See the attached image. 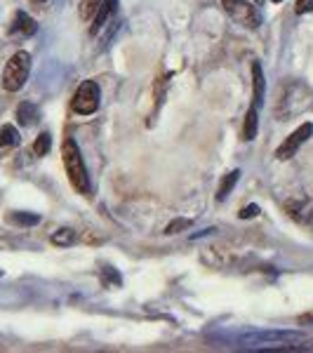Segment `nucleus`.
Here are the masks:
<instances>
[{
	"instance_id": "obj_1",
	"label": "nucleus",
	"mask_w": 313,
	"mask_h": 353,
	"mask_svg": "<svg viewBox=\"0 0 313 353\" xmlns=\"http://www.w3.org/2000/svg\"><path fill=\"white\" fill-rule=\"evenodd\" d=\"M61 156H64V168H66L68 181L73 184V189L78 193H88L90 189L88 170H85V163H83V156H81V149H78L76 139L68 137L64 141V146H61Z\"/></svg>"
},
{
	"instance_id": "obj_2",
	"label": "nucleus",
	"mask_w": 313,
	"mask_h": 353,
	"mask_svg": "<svg viewBox=\"0 0 313 353\" xmlns=\"http://www.w3.org/2000/svg\"><path fill=\"white\" fill-rule=\"evenodd\" d=\"M311 104V94L309 90L301 83H285L281 90V99L276 104V113L281 121H287L294 113H301L306 106Z\"/></svg>"
},
{
	"instance_id": "obj_3",
	"label": "nucleus",
	"mask_w": 313,
	"mask_h": 353,
	"mask_svg": "<svg viewBox=\"0 0 313 353\" xmlns=\"http://www.w3.org/2000/svg\"><path fill=\"white\" fill-rule=\"evenodd\" d=\"M294 341H306V334L297 330H245L236 334V344H294Z\"/></svg>"
},
{
	"instance_id": "obj_4",
	"label": "nucleus",
	"mask_w": 313,
	"mask_h": 353,
	"mask_svg": "<svg viewBox=\"0 0 313 353\" xmlns=\"http://www.w3.org/2000/svg\"><path fill=\"white\" fill-rule=\"evenodd\" d=\"M28 73H31V54L19 50V52L12 54V59L5 64L3 88L8 90V92H17V90L24 88V83L28 81Z\"/></svg>"
},
{
	"instance_id": "obj_5",
	"label": "nucleus",
	"mask_w": 313,
	"mask_h": 353,
	"mask_svg": "<svg viewBox=\"0 0 313 353\" xmlns=\"http://www.w3.org/2000/svg\"><path fill=\"white\" fill-rule=\"evenodd\" d=\"M99 85L94 81H85L81 83V88L76 90V94H73V101H71V109L73 113H78V116H90V113H94L99 109Z\"/></svg>"
},
{
	"instance_id": "obj_6",
	"label": "nucleus",
	"mask_w": 313,
	"mask_h": 353,
	"mask_svg": "<svg viewBox=\"0 0 313 353\" xmlns=\"http://www.w3.org/2000/svg\"><path fill=\"white\" fill-rule=\"evenodd\" d=\"M224 10L229 12L231 19H236L238 24H243L245 28H259L261 19H259V12L252 3L248 0H221Z\"/></svg>"
},
{
	"instance_id": "obj_7",
	"label": "nucleus",
	"mask_w": 313,
	"mask_h": 353,
	"mask_svg": "<svg viewBox=\"0 0 313 353\" xmlns=\"http://www.w3.org/2000/svg\"><path fill=\"white\" fill-rule=\"evenodd\" d=\"M309 137H313V123H301L299 128L294 130V132L290 134L281 146H278L276 158L278 161H290V158L301 149V144L309 141Z\"/></svg>"
},
{
	"instance_id": "obj_8",
	"label": "nucleus",
	"mask_w": 313,
	"mask_h": 353,
	"mask_svg": "<svg viewBox=\"0 0 313 353\" xmlns=\"http://www.w3.org/2000/svg\"><path fill=\"white\" fill-rule=\"evenodd\" d=\"M116 10H118V0H101L99 10H97V14H94L92 26H90V33L97 36V33H99L101 28H104L111 21V17L116 14Z\"/></svg>"
},
{
	"instance_id": "obj_9",
	"label": "nucleus",
	"mask_w": 313,
	"mask_h": 353,
	"mask_svg": "<svg viewBox=\"0 0 313 353\" xmlns=\"http://www.w3.org/2000/svg\"><path fill=\"white\" fill-rule=\"evenodd\" d=\"M264 94H266V81H264V71H261L259 61H252V106L261 109L264 104Z\"/></svg>"
},
{
	"instance_id": "obj_10",
	"label": "nucleus",
	"mask_w": 313,
	"mask_h": 353,
	"mask_svg": "<svg viewBox=\"0 0 313 353\" xmlns=\"http://www.w3.org/2000/svg\"><path fill=\"white\" fill-rule=\"evenodd\" d=\"M285 210H287L290 217L301 221V224H306V221L313 217V203L311 201H290V203H285Z\"/></svg>"
},
{
	"instance_id": "obj_11",
	"label": "nucleus",
	"mask_w": 313,
	"mask_h": 353,
	"mask_svg": "<svg viewBox=\"0 0 313 353\" xmlns=\"http://www.w3.org/2000/svg\"><path fill=\"white\" fill-rule=\"evenodd\" d=\"M257 130H259V111L254 106L248 109V116H245V125H243V139L245 141H252L257 137Z\"/></svg>"
},
{
	"instance_id": "obj_12",
	"label": "nucleus",
	"mask_w": 313,
	"mask_h": 353,
	"mask_svg": "<svg viewBox=\"0 0 313 353\" xmlns=\"http://www.w3.org/2000/svg\"><path fill=\"white\" fill-rule=\"evenodd\" d=\"M36 21L31 19L26 12H17V19L12 24V33H21V36H33L36 33Z\"/></svg>"
},
{
	"instance_id": "obj_13",
	"label": "nucleus",
	"mask_w": 313,
	"mask_h": 353,
	"mask_svg": "<svg viewBox=\"0 0 313 353\" xmlns=\"http://www.w3.org/2000/svg\"><path fill=\"white\" fill-rule=\"evenodd\" d=\"M17 118L21 125H36L38 123V106H33L31 101H21L19 109H17Z\"/></svg>"
},
{
	"instance_id": "obj_14",
	"label": "nucleus",
	"mask_w": 313,
	"mask_h": 353,
	"mask_svg": "<svg viewBox=\"0 0 313 353\" xmlns=\"http://www.w3.org/2000/svg\"><path fill=\"white\" fill-rule=\"evenodd\" d=\"M238 179H241V170H233V172H229L221 179L219 189H217V201H226V196L233 191V186L238 184Z\"/></svg>"
},
{
	"instance_id": "obj_15",
	"label": "nucleus",
	"mask_w": 313,
	"mask_h": 353,
	"mask_svg": "<svg viewBox=\"0 0 313 353\" xmlns=\"http://www.w3.org/2000/svg\"><path fill=\"white\" fill-rule=\"evenodd\" d=\"M19 144V132L12 125H3L0 128V149H8V146H17Z\"/></svg>"
},
{
	"instance_id": "obj_16",
	"label": "nucleus",
	"mask_w": 313,
	"mask_h": 353,
	"mask_svg": "<svg viewBox=\"0 0 313 353\" xmlns=\"http://www.w3.org/2000/svg\"><path fill=\"white\" fill-rule=\"evenodd\" d=\"M73 241H76V231L73 229H57L54 233H52V243L57 245V248H68Z\"/></svg>"
},
{
	"instance_id": "obj_17",
	"label": "nucleus",
	"mask_w": 313,
	"mask_h": 353,
	"mask_svg": "<svg viewBox=\"0 0 313 353\" xmlns=\"http://www.w3.org/2000/svg\"><path fill=\"white\" fill-rule=\"evenodd\" d=\"M8 219L12 221V224H19V226H36L38 221H41L38 214H31V212H12Z\"/></svg>"
},
{
	"instance_id": "obj_18",
	"label": "nucleus",
	"mask_w": 313,
	"mask_h": 353,
	"mask_svg": "<svg viewBox=\"0 0 313 353\" xmlns=\"http://www.w3.org/2000/svg\"><path fill=\"white\" fill-rule=\"evenodd\" d=\"M50 146H52V137L48 132H43V134H38L36 144H33V153H36V156H45V153H50Z\"/></svg>"
},
{
	"instance_id": "obj_19",
	"label": "nucleus",
	"mask_w": 313,
	"mask_h": 353,
	"mask_svg": "<svg viewBox=\"0 0 313 353\" xmlns=\"http://www.w3.org/2000/svg\"><path fill=\"white\" fill-rule=\"evenodd\" d=\"M101 0H81V17L85 21L88 19H94L97 10H99Z\"/></svg>"
},
{
	"instance_id": "obj_20",
	"label": "nucleus",
	"mask_w": 313,
	"mask_h": 353,
	"mask_svg": "<svg viewBox=\"0 0 313 353\" xmlns=\"http://www.w3.org/2000/svg\"><path fill=\"white\" fill-rule=\"evenodd\" d=\"M189 226H191V219H174L168 224L165 233H168V236H174V233H179V231H186Z\"/></svg>"
},
{
	"instance_id": "obj_21",
	"label": "nucleus",
	"mask_w": 313,
	"mask_h": 353,
	"mask_svg": "<svg viewBox=\"0 0 313 353\" xmlns=\"http://www.w3.org/2000/svg\"><path fill=\"white\" fill-rule=\"evenodd\" d=\"M294 12H297V14L313 12V0H297V5H294Z\"/></svg>"
},
{
	"instance_id": "obj_22",
	"label": "nucleus",
	"mask_w": 313,
	"mask_h": 353,
	"mask_svg": "<svg viewBox=\"0 0 313 353\" xmlns=\"http://www.w3.org/2000/svg\"><path fill=\"white\" fill-rule=\"evenodd\" d=\"M257 214H259V205H248L241 212V219H252V217H257Z\"/></svg>"
},
{
	"instance_id": "obj_23",
	"label": "nucleus",
	"mask_w": 313,
	"mask_h": 353,
	"mask_svg": "<svg viewBox=\"0 0 313 353\" xmlns=\"http://www.w3.org/2000/svg\"><path fill=\"white\" fill-rule=\"evenodd\" d=\"M273 3H283V0H273Z\"/></svg>"
},
{
	"instance_id": "obj_24",
	"label": "nucleus",
	"mask_w": 313,
	"mask_h": 353,
	"mask_svg": "<svg viewBox=\"0 0 313 353\" xmlns=\"http://www.w3.org/2000/svg\"><path fill=\"white\" fill-rule=\"evenodd\" d=\"M41 3H43V0H41Z\"/></svg>"
}]
</instances>
